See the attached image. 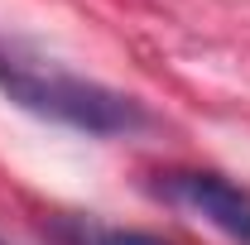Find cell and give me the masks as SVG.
I'll use <instances>...</instances> for the list:
<instances>
[{
    "instance_id": "cell-3",
    "label": "cell",
    "mask_w": 250,
    "mask_h": 245,
    "mask_svg": "<svg viewBox=\"0 0 250 245\" xmlns=\"http://www.w3.org/2000/svg\"><path fill=\"white\" fill-rule=\"evenodd\" d=\"M53 241L62 245H168L159 236H145V231H116V226H92V221H62V226H53Z\"/></svg>"
},
{
    "instance_id": "cell-2",
    "label": "cell",
    "mask_w": 250,
    "mask_h": 245,
    "mask_svg": "<svg viewBox=\"0 0 250 245\" xmlns=\"http://www.w3.org/2000/svg\"><path fill=\"white\" fill-rule=\"evenodd\" d=\"M154 197L188 216H202L221 236L250 245V192L221 173H159Z\"/></svg>"
},
{
    "instance_id": "cell-1",
    "label": "cell",
    "mask_w": 250,
    "mask_h": 245,
    "mask_svg": "<svg viewBox=\"0 0 250 245\" xmlns=\"http://www.w3.org/2000/svg\"><path fill=\"white\" fill-rule=\"evenodd\" d=\"M0 92L29 116H43L53 125L96 135V140L135 135L149 121L135 96L101 87V82H87L77 72H62L53 62L43 67L39 58H24L20 48H0Z\"/></svg>"
},
{
    "instance_id": "cell-4",
    "label": "cell",
    "mask_w": 250,
    "mask_h": 245,
    "mask_svg": "<svg viewBox=\"0 0 250 245\" xmlns=\"http://www.w3.org/2000/svg\"><path fill=\"white\" fill-rule=\"evenodd\" d=\"M0 245H5V241H0Z\"/></svg>"
}]
</instances>
